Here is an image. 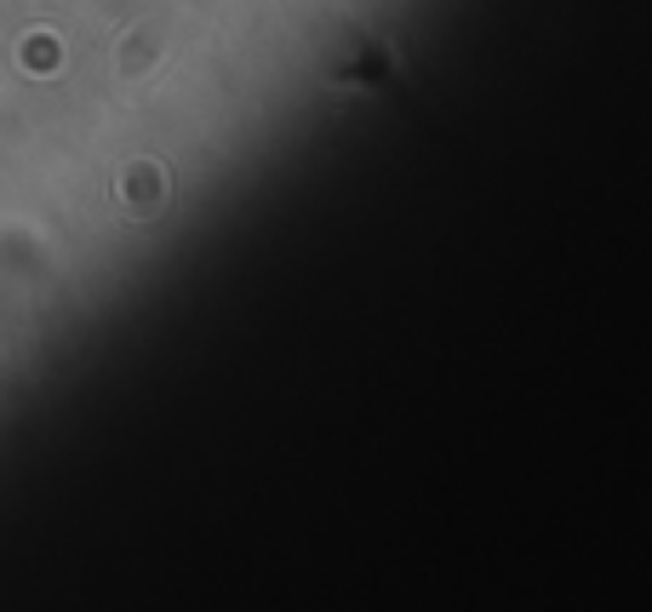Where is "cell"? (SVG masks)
<instances>
[{
	"mask_svg": "<svg viewBox=\"0 0 652 612\" xmlns=\"http://www.w3.org/2000/svg\"><path fill=\"white\" fill-rule=\"evenodd\" d=\"M161 195H167V183H161L156 167H132V172H127V201H132V212H149Z\"/></svg>",
	"mask_w": 652,
	"mask_h": 612,
	"instance_id": "cell-1",
	"label": "cell"
}]
</instances>
